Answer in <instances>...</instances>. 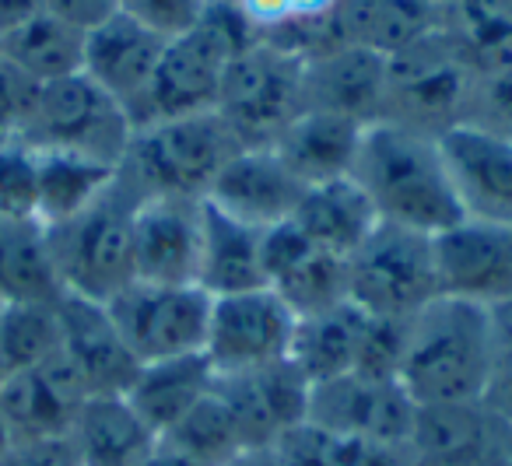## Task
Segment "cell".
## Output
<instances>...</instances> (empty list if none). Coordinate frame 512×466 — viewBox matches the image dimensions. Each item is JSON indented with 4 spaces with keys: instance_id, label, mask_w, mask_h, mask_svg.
Wrapping results in <instances>:
<instances>
[{
    "instance_id": "obj_1",
    "label": "cell",
    "mask_w": 512,
    "mask_h": 466,
    "mask_svg": "<svg viewBox=\"0 0 512 466\" xmlns=\"http://www.w3.org/2000/svg\"><path fill=\"white\" fill-rule=\"evenodd\" d=\"M351 179L372 200L383 225L435 239L467 218L442 162L439 137L425 130L393 120L369 123L358 141Z\"/></svg>"
},
{
    "instance_id": "obj_2",
    "label": "cell",
    "mask_w": 512,
    "mask_h": 466,
    "mask_svg": "<svg viewBox=\"0 0 512 466\" xmlns=\"http://www.w3.org/2000/svg\"><path fill=\"white\" fill-rule=\"evenodd\" d=\"M495 375V312L439 295L404 319L397 382L418 407L481 403Z\"/></svg>"
},
{
    "instance_id": "obj_3",
    "label": "cell",
    "mask_w": 512,
    "mask_h": 466,
    "mask_svg": "<svg viewBox=\"0 0 512 466\" xmlns=\"http://www.w3.org/2000/svg\"><path fill=\"white\" fill-rule=\"evenodd\" d=\"M141 190L116 169L106 193L85 211L46 228V246L64 295L106 305L134 281V214Z\"/></svg>"
},
{
    "instance_id": "obj_4",
    "label": "cell",
    "mask_w": 512,
    "mask_h": 466,
    "mask_svg": "<svg viewBox=\"0 0 512 466\" xmlns=\"http://www.w3.org/2000/svg\"><path fill=\"white\" fill-rule=\"evenodd\" d=\"M242 151L214 109L179 120H162L137 127L120 172L141 190V197H179L207 200L214 179Z\"/></svg>"
},
{
    "instance_id": "obj_5",
    "label": "cell",
    "mask_w": 512,
    "mask_h": 466,
    "mask_svg": "<svg viewBox=\"0 0 512 466\" xmlns=\"http://www.w3.org/2000/svg\"><path fill=\"white\" fill-rule=\"evenodd\" d=\"M477 71L449 29L435 25L400 53L386 57L383 120L439 137L467 120Z\"/></svg>"
},
{
    "instance_id": "obj_6",
    "label": "cell",
    "mask_w": 512,
    "mask_h": 466,
    "mask_svg": "<svg viewBox=\"0 0 512 466\" xmlns=\"http://www.w3.org/2000/svg\"><path fill=\"white\" fill-rule=\"evenodd\" d=\"M130 137H134V123L127 109L102 92L92 78L71 74L39 88V99L18 141L36 151H67V155L120 169Z\"/></svg>"
},
{
    "instance_id": "obj_7",
    "label": "cell",
    "mask_w": 512,
    "mask_h": 466,
    "mask_svg": "<svg viewBox=\"0 0 512 466\" xmlns=\"http://www.w3.org/2000/svg\"><path fill=\"white\" fill-rule=\"evenodd\" d=\"M439 291L432 235L379 221L348 256V302L379 319H411Z\"/></svg>"
},
{
    "instance_id": "obj_8",
    "label": "cell",
    "mask_w": 512,
    "mask_h": 466,
    "mask_svg": "<svg viewBox=\"0 0 512 466\" xmlns=\"http://www.w3.org/2000/svg\"><path fill=\"white\" fill-rule=\"evenodd\" d=\"M302 74L306 60L260 39L253 50L228 60L214 113L232 127L242 148H271L281 130L306 113Z\"/></svg>"
},
{
    "instance_id": "obj_9",
    "label": "cell",
    "mask_w": 512,
    "mask_h": 466,
    "mask_svg": "<svg viewBox=\"0 0 512 466\" xmlns=\"http://www.w3.org/2000/svg\"><path fill=\"white\" fill-rule=\"evenodd\" d=\"M214 298L200 284L130 281L106 302L116 333L141 365L200 354L207 344Z\"/></svg>"
},
{
    "instance_id": "obj_10",
    "label": "cell",
    "mask_w": 512,
    "mask_h": 466,
    "mask_svg": "<svg viewBox=\"0 0 512 466\" xmlns=\"http://www.w3.org/2000/svg\"><path fill=\"white\" fill-rule=\"evenodd\" d=\"M299 316L271 288L214 298L204 354L218 375L249 372L292 358Z\"/></svg>"
},
{
    "instance_id": "obj_11",
    "label": "cell",
    "mask_w": 512,
    "mask_h": 466,
    "mask_svg": "<svg viewBox=\"0 0 512 466\" xmlns=\"http://www.w3.org/2000/svg\"><path fill=\"white\" fill-rule=\"evenodd\" d=\"M414 417H418V403L397 379H386V375L348 372L309 389L306 421L351 438H365V442L407 445Z\"/></svg>"
},
{
    "instance_id": "obj_12",
    "label": "cell",
    "mask_w": 512,
    "mask_h": 466,
    "mask_svg": "<svg viewBox=\"0 0 512 466\" xmlns=\"http://www.w3.org/2000/svg\"><path fill=\"white\" fill-rule=\"evenodd\" d=\"M228 60H235V53L200 22L183 36L169 39L148 85V95L134 113V130L214 109Z\"/></svg>"
},
{
    "instance_id": "obj_13",
    "label": "cell",
    "mask_w": 512,
    "mask_h": 466,
    "mask_svg": "<svg viewBox=\"0 0 512 466\" xmlns=\"http://www.w3.org/2000/svg\"><path fill=\"white\" fill-rule=\"evenodd\" d=\"M432 246L442 295L491 312L512 302V225L463 218Z\"/></svg>"
},
{
    "instance_id": "obj_14",
    "label": "cell",
    "mask_w": 512,
    "mask_h": 466,
    "mask_svg": "<svg viewBox=\"0 0 512 466\" xmlns=\"http://www.w3.org/2000/svg\"><path fill=\"white\" fill-rule=\"evenodd\" d=\"M309 389L313 382L299 372L292 358L278 365L249 368V372L218 375L214 393L232 414L246 452L271 449L285 431L309 417Z\"/></svg>"
},
{
    "instance_id": "obj_15",
    "label": "cell",
    "mask_w": 512,
    "mask_h": 466,
    "mask_svg": "<svg viewBox=\"0 0 512 466\" xmlns=\"http://www.w3.org/2000/svg\"><path fill=\"white\" fill-rule=\"evenodd\" d=\"M407 449L414 466H512V428L484 400L418 407Z\"/></svg>"
},
{
    "instance_id": "obj_16",
    "label": "cell",
    "mask_w": 512,
    "mask_h": 466,
    "mask_svg": "<svg viewBox=\"0 0 512 466\" xmlns=\"http://www.w3.org/2000/svg\"><path fill=\"white\" fill-rule=\"evenodd\" d=\"M204 200L144 197L134 214V281L197 284Z\"/></svg>"
},
{
    "instance_id": "obj_17",
    "label": "cell",
    "mask_w": 512,
    "mask_h": 466,
    "mask_svg": "<svg viewBox=\"0 0 512 466\" xmlns=\"http://www.w3.org/2000/svg\"><path fill=\"white\" fill-rule=\"evenodd\" d=\"M439 148L463 214L512 225V137L456 123L439 134Z\"/></svg>"
},
{
    "instance_id": "obj_18",
    "label": "cell",
    "mask_w": 512,
    "mask_h": 466,
    "mask_svg": "<svg viewBox=\"0 0 512 466\" xmlns=\"http://www.w3.org/2000/svg\"><path fill=\"white\" fill-rule=\"evenodd\" d=\"M92 400L64 354H53L43 365L25 368L4 379L0 389V421L11 442H39V438L71 435L81 407Z\"/></svg>"
},
{
    "instance_id": "obj_19",
    "label": "cell",
    "mask_w": 512,
    "mask_h": 466,
    "mask_svg": "<svg viewBox=\"0 0 512 466\" xmlns=\"http://www.w3.org/2000/svg\"><path fill=\"white\" fill-rule=\"evenodd\" d=\"M264 274L299 319L348 305V260L323 253L292 221L264 232Z\"/></svg>"
},
{
    "instance_id": "obj_20",
    "label": "cell",
    "mask_w": 512,
    "mask_h": 466,
    "mask_svg": "<svg viewBox=\"0 0 512 466\" xmlns=\"http://www.w3.org/2000/svg\"><path fill=\"white\" fill-rule=\"evenodd\" d=\"M57 312L60 354L81 375L88 396H127V389L134 386L137 372H141V361L127 351L106 305L64 295L57 302Z\"/></svg>"
},
{
    "instance_id": "obj_21",
    "label": "cell",
    "mask_w": 512,
    "mask_h": 466,
    "mask_svg": "<svg viewBox=\"0 0 512 466\" xmlns=\"http://www.w3.org/2000/svg\"><path fill=\"white\" fill-rule=\"evenodd\" d=\"M306 186L285 169L271 148H242L214 179L207 204L249 228L285 225L299 207Z\"/></svg>"
},
{
    "instance_id": "obj_22",
    "label": "cell",
    "mask_w": 512,
    "mask_h": 466,
    "mask_svg": "<svg viewBox=\"0 0 512 466\" xmlns=\"http://www.w3.org/2000/svg\"><path fill=\"white\" fill-rule=\"evenodd\" d=\"M165 43H169L165 36L144 29L141 22L116 11L109 22H102L99 29H92L85 36L81 74L92 78L106 95H113L127 109L130 123H134V113L141 109L144 95H148Z\"/></svg>"
},
{
    "instance_id": "obj_23",
    "label": "cell",
    "mask_w": 512,
    "mask_h": 466,
    "mask_svg": "<svg viewBox=\"0 0 512 466\" xmlns=\"http://www.w3.org/2000/svg\"><path fill=\"white\" fill-rule=\"evenodd\" d=\"M302 102L316 113H337L358 123L383 120L386 102V57L362 46L337 43L320 57L306 60Z\"/></svg>"
},
{
    "instance_id": "obj_24",
    "label": "cell",
    "mask_w": 512,
    "mask_h": 466,
    "mask_svg": "<svg viewBox=\"0 0 512 466\" xmlns=\"http://www.w3.org/2000/svg\"><path fill=\"white\" fill-rule=\"evenodd\" d=\"M362 130H365V123L348 120V116L306 109V113L295 116V120L281 130L278 141L271 144V151L309 190V186L334 183V179L351 176Z\"/></svg>"
},
{
    "instance_id": "obj_25",
    "label": "cell",
    "mask_w": 512,
    "mask_h": 466,
    "mask_svg": "<svg viewBox=\"0 0 512 466\" xmlns=\"http://www.w3.org/2000/svg\"><path fill=\"white\" fill-rule=\"evenodd\" d=\"M218 372L207 361V354H183V358L151 361L141 365L134 386L127 389L123 400L134 407V414L151 428V435L162 438L172 431L193 407L214 393Z\"/></svg>"
},
{
    "instance_id": "obj_26",
    "label": "cell",
    "mask_w": 512,
    "mask_h": 466,
    "mask_svg": "<svg viewBox=\"0 0 512 466\" xmlns=\"http://www.w3.org/2000/svg\"><path fill=\"white\" fill-rule=\"evenodd\" d=\"M288 221L313 246H320L323 253H334L348 260L376 232L379 214L372 207V200L365 197L362 186L348 176V179H334V183L309 186Z\"/></svg>"
},
{
    "instance_id": "obj_27",
    "label": "cell",
    "mask_w": 512,
    "mask_h": 466,
    "mask_svg": "<svg viewBox=\"0 0 512 466\" xmlns=\"http://www.w3.org/2000/svg\"><path fill=\"white\" fill-rule=\"evenodd\" d=\"M197 284L211 298L267 288L264 232L228 218L204 200V253Z\"/></svg>"
},
{
    "instance_id": "obj_28",
    "label": "cell",
    "mask_w": 512,
    "mask_h": 466,
    "mask_svg": "<svg viewBox=\"0 0 512 466\" xmlns=\"http://www.w3.org/2000/svg\"><path fill=\"white\" fill-rule=\"evenodd\" d=\"M330 18L341 43L379 57H393L439 25V11L428 0H337Z\"/></svg>"
},
{
    "instance_id": "obj_29",
    "label": "cell",
    "mask_w": 512,
    "mask_h": 466,
    "mask_svg": "<svg viewBox=\"0 0 512 466\" xmlns=\"http://www.w3.org/2000/svg\"><path fill=\"white\" fill-rule=\"evenodd\" d=\"M81 466H144L158 438L123 396H92L71 428Z\"/></svg>"
},
{
    "instance_id": "obj_30",
    "label": "cell",
    "mask_w": 512,
    "mask_h": 466,
    "mask_svg": "<svg viewBox=\"0 0 512 466\" xmlns=\"http://www.w3.org/2000/svg\"><path fill=\"white\" fill-rule=\"evenodd\" d=\"M365 323H369V312L355 309L351 302L316 316H302L295 326L292 361L313 386L355 372L362 358Z\"/></svg>"
},
{
    "instance_id": "obj_31",
    "label": "cell",
    "mask_w": 512,
    "mask_h": 466,
    "mask_svg": "<svg viewBox=\"0 0 512 466\" xmlns=\"http://www.w3.org/2000/svg\"><path fill=\"white\" fill-rule=\"evenodd\" d=\"M64 288L39 221L0 218V305L60 302Z\"/></svg>"
},
{
    "instance_id": "obj_32",
    "label": "cell",
    "mask_w": 512,
    "mask_h": 466,
    "mask_svg": "<svg viewBox=\"0 0 512 466\" xmlns=\"http://www.w3.org/2000/svg\"><path fill=\"white\" fill-rule=\"evenodd\" d=\"M281 466H414L407 445L365 442L341 431L320 428L313 421L295 424L271 445Z\"/></svg>"
},
{
    "instance_id": "obj_33",
    "label": "cell",
    "mask_w": 512,
    "mask_h": 466,
    "mask_svg": "<svg viewBox=\"0 0 512 466\" xmlns=\"http://www.w3.org/2000/svg\"><path fill=\"white\" fill-rule=\"evenodd\" d=\"M85 36L88 32L74 29V25L53 18L50 11H43L25 29L11 32L8 39H0V57L8 60V64H15L18 71H25L32 81H39V85H50V81L81 74V64H85Z\"/></svg>"
},
{
    "instance_id": "obj_34",
    "label": "cell",
    "mask_w": 512,
    "mask_h": 466,
    "mask_svg": "<svg viewBox=\"0 0 512 466\" xmlns=\"http://www.w3.org/2000/svg\"><path fill=\"white\" fill-rule=\"evenodd\" d=\"M39 155V225L50 228L85 211L116 179L113 165L67 151H36Z\"/></svg>"
},
{
    "instance_id": "obj_35",
    "label": "cell",
    "mask_w": 512,
    "mask_h": 466,
    "mask_svg": "<svg viewBox=\"0 0 512 466\" xmlns=\"http://www.w3.org/2000/svg\"><path fill=\"white\" fill-rule=\"evenodd\" d=\"M60 351V312L57 302H18L0 305V361L15 375L43 365Z\"/></svg>"
},
{
    "instance_id": "obj_36",
    "label": "cell",
    "mask_w": 512,
    "mask_h": 466,
    "mask_svg": "<svg viewBox=\"0 0 512 466\" xmlns=\"http://www.w3.org/2000/svg\"><path fill=\"white\" fill-rule=\"evenodd\" d=\"M162 438L176 445L183 456H190L197 466H235V459L246 456L239 428H235L225 403L218 400V393H211L200 407H193Z\"/></svg>"
},
{
    "instance_id": "obj_37",
    "label": "cell",
    "mask_w": 512,
    "mask_h": 466,
    "mask_svg": "<svg viewBox=\"0 0 512 466\" xmlns=\"http://www.w3.org/2000/svg\"><path fill=\"white\" fill-rule=\"evenodd\" d=\"M0 218L39 221V155L18 137H0Z\"/></svg>"
},
{
    "instance_id": "obj_38",
    "label": "cell",
    "mask_w": 512,
    "mask_h": 466,
    "mask_svg": "<svg viewBox=\"0 0 512 466\" xmlns=\"http://www.w3.org/2000/svg\"><path fill=\"white\" fill-rule=\"evenodd\" d=\"M463 123H474V127L512 137V67L477 74L467 120Z\"/></svg>"
},
{
    "instance_id": "obj_39",
    "label": "cell",
    "mask_w": 512,
    "mask_h": 466,
    "mask_svg": "<svg viewBox=\"0 0 512 466\" xmlns=\"http://www.w3.org/2000/svg\"><path fill=\"white\" fill-rule=\"evenodd\" d=\"M120 11L144 29L158 32L165 39H176L197 25L204 0H120Z\"/></svg>"
},
{
    "instance_id": "obj_40",
    "label": "cell",
    "mask_w": 512,
    "mask_h": 466,
    "mask_svg": "<svg viewBox=\"0 0 512 466\" xmlns=\"http://www.w3.org/2000/svg\"><path fill=\"white\" fill-rule=\"evenodd\" d=\"M39 81L0 57V137H18L39 99Z\"/></svg>"
},
{
    "instance_id": "obj_41",
    "label": "cell",
    "mask_w": 512,
    "mask_h": 466,
    "mask_svg": "<svg viewBox=\"0 0 512 466\" xmlns=\"http://www.w3.org/2000/svg\"><path fill=\"white\" fill-rule=\"evenodd\" d=\"M484 403L512 428V302L495 309V375Z\"/></svg>"
},
{
    "instance_id": "obj_42",
    "label": "cell",
    "mask_w": 512,
    "mask_h": 466,
    "mask_svg": "<svg viewBox=\"0 0 512 466\" xmlns=\"http://www.w3.org/2000/svg\"><path fill=\"white\" fill-rule=\"evenodd\" d=\"M0 466H81L71 435L39 438V442H11L0 456Z\"/></svg>"
},
{
    "instance_id": "obj_43",
    "label": "cell",
    "mask_w": 512,
    "mask_h": 466,
    "mask_svg": "<svg viewBox=\"0 0 512 466\" xmlns=\"http://www.w3.org/2000/svg\"><path fill=\"white\" fill-rule=\"evenodd\" d=\"M46 11L74 29L92 32L120 11V0H46Z\"/></svg>"
},
{
    "instance_id": "obj_44",
    "label": "cell",
    "mask_w": 512,
    "mask_h": 466,
    "mask_svg": "<svg viewBox=\"0 0 512 466\" xmlns=\"http://www.w3.org/2000/svg\"><path fill=\"white\" fill-rule=\"evenodd\" d=\"M43 11H46V0H0V39H8L11 32L25 29Z\"/></svg>"
},
{
    "instance_id": "obj_45",
    "label": "cell",
    "mask_w": 512,
    "mask_h": 466,
    "mask_svg": "<svg viewBox=\"0 0 512 466\" xmlns=\"http://www.w3.org/2000/svg\"><path fill=\"white\" fill-rule=\"evenodd\" d=\"M239 4L249 15V22L260 29V36H264L267 29H274V25L292 18V0H239Z\"/></svg>"
},
{
    "instance_id": "obj_46",
    "label": "cell",
    "mask_w": 512,
    "mask_h": 466,
    "mask_svg": "<svg viewBox=\"0 0 512 466\" xmlns=\"http://www.w3.org/2000/svg\"><path fill=\"white\" fill-rule=\"evenodd\" d=\"M144 466H197V463H193L190 456H183L176 445H169L165 438H158L155 449H151V456L144 459Z\"/></svg>"
},
{
    "instance_id": "obj_47",
    "label": "cell",
    "mask_w": 512,
    "mask_h": 466,
    "mask_svg": "<svg viewBox=\"0 0 512 466\" xmlns=\"http://www.w3.org/2000/svg\"><path fill=\"white\" fill-rule=\"evenodd\" d=\"M337 0H292V18H323L334 11Z\"/></svg>"
},
{
    "instance_id": "obj_48",
    "label": "cell",
    "mask_w": 512,
    "mask_h": 466,
    "mask_svg": "<svg viewBox=\"0 0 512 466\" xmlns=\"http://www.w3.org/2000/svg\"><path fill=\"white\" fill-rule=\"evenodd\" d=\"M235 466H281V463L271 456V449H260V452H246V456H239L235 459Z\"/></svg>"
},
{
    "instance_id": "obj_49",
    "label": "cell",
    "mask_w": 512,
    "mask_h": 466,
    "mask_svg": "<svg viewBox=\"0 0 512 466\" xmlns=\"http://www.w3.org/2000/svg\"><path fill=\"white\" fill-rule=\"evenodd\" d=\"M8 445H11V435H8V428H4V421H0V456H4Z\"/></svg>"
},
{
    "instance_id": "obj_50",
    "label": "cell",
    "mask_w": 512,
    "mask_h": 466,
    "mask_svg": "<svg viewBox=\"0 0 512 466\" xmlns=\"http://www.w3.org/2000/svg\"><path fill=\"white\" fill-rule=\"evenodd\" d=\"M428 4H432V8H435V11H439V15H442V11H446V8H453L456 0H428Z\"/></svg>"
},
{
    "instance_id": "obj_51",
    "label": "cell",
    "mask_w": 512,
    "mask_h": 466,
    "mask_svg": "<svg viewBox=\"0 0 512 466\" xmlns=\"http://www.w3.org/2000/svg\"><path fill=\"white\" fill-rule=\"evenodd\" d=\"M4 379H8V372H4V361H0V389H4Z\"/></svg>"
}]
</instances>
